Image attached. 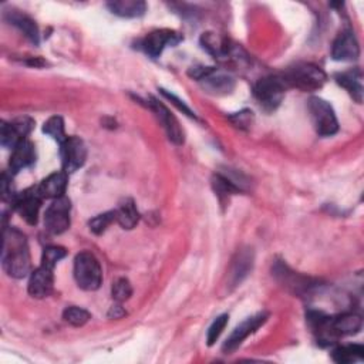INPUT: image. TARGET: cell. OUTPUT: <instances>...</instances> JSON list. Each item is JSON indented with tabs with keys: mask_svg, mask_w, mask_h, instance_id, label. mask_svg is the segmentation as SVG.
<instances>
[{
	"mask_svg": "<svg viewBox=\"0 0 364 364\" xmlns=\"http://www.w3.org/2000/svg\"><path fill=\"white\" fill-rule=\"evenodd\" d=\"M2 265L12 278L23 279L32 270V259L26 236L16 228L6 226L4 229Z\"/></svg>",
	"mask_w": 364,
	"mask_h": 364,
	"instance_id": "1",
	"label": "cell"
},
{
	"mask_svg": "<svg viewBox=\"0 0 364 364\" xmlns=\"http://www.w3.org/2000/svg\"><path fill=\"white\" fill-rule=\"evenodd\" d=\"M74 279L83 291H97L103 281V270L97 257L90 252H80L74 259Z\"/></svg>",
	"mask_w": 364,
	"mask_h": 364,
	"instance_id": "2",
	"label": "cell"
},
{
	"mask_svg": "<svg viewBox=\"0 0 364 364\" xmlns=\"http://www.w3.org/2000/svg\"><path fill=\"white\" fill-rule=\"evenodd\" d=\"M286 84L279 75H269L260 78L253 87V96L259 106L266 111L277 110L286 93Z\"/></svg>",
	"mask_w": 364,
	"mask_h": 364,
	"instance_id": "3",
	"label": "cell"
},
{
	"mask_svg": "<svg viewBox=\"0 0 364 364\" xmlns=\"http://www.w3.org/2000/svg\"><path fill=\"white\" fill-rule=\"evenodd\" d=\"M286 87H296L303 91H315L326 83L324 71L315 64H296L282 75Z\"/></svg>",
	"mask_w": 364,
	"mask_h": 364,
	"instance_id": "4",
	"label": "cell"
},
{
	"mask_svg": "<svg viewBox=\"0 0 364 364\" xmlns=\"http://www.w3.org/2000/svg\"><path fill=\"white\" fill-rule=\"evenodd\" d=\"M309 113L315 130L322 137L334 135L339 131V121L333 107L323 99L312 97L309 100Z\"/></svg>",
	"mask_w": 364,
	"mask_h": 364,
	"instance_id": "5",
	"label": "cell"
},
{
	"mask_svg": "<svg viewBox=\"0 0 364 364\" xmlns=\"http://www.w3.org/2000/svg\"><path fill=\"white\" fill-rule=\"evenodd\" d=\"M70 211L71 204L67 197H60L51 202L44 215V226L47 232L60 235L70 226Z\"/></svg>",
	"mask_w": 364,
	"mask_h": 364,
	"instance_id": "6",
	"label": "cell"
},
{
	"mask_svg": "<svg viewBox=\"0 0 364 364\" xmlns=\"http://www.w3.org/2000/svg\"><path fill=\"white\" fill-rule=\"evenodd\" d=\"M182 37L178 32L169 30V29H161V30H154L150 35H147L142 42H141V49L144 53L152 59H157L161 56L165 47L168 46H176L178 43L182 42Z\"/></svg>",
	"mask_w": 364,
	"mask_h": 364,
	"instance_id": "7",
	"label": "cell"
},
{
	"mask_svg": "<svg viewBox=\"0 0 364 364\" xmlns=\"http://www.w3.org/2000/svg\"><path fill=\"white\" fill-rule=\"evenodd\" d=\"M60 155L64 172L71 174L84 165L87 148L78 137H67V140L60 144Z\"/></svg>",
	"mask_w": 364,
	"mask_h": 364,
	"instance_id": "8",
	"label": "cell"
},
{
	"mask_svg": "<svg viewBox=\"0 0 364 364\" xmlns=\"http://www.w3.org/2000/svg\"><path fill=\"white\" fill-rule=\"evenodd\" d=\"M43 197L40 195L37 188H30L18 194L12 202L15 211L20 214V217L30 225H36L39 219V212L42 208Z\"/></svg>",
	"mask_w": 364,
	"mask_h": 364,
	"instance_id": "9",
	"label": "cell"
},
{
	"mask_svg": "<svg viewBox=\"0 0 364 364\" xmlns=\"http://www.w3.org/2000/svg\"><path fill=\"white\" fill-rule=\"evenodd\" d=\"M33 127L35 121L29 117H20L11 123H4L2 133H0V142L5 148L13 150L20 141L26 140Z\"/></svg>",
	"mask_w": 364,
	"mask_h": 364,
	"instance_id": "10",
	"label": "cell"
},
{
	"mask_svg": "<svg viewBox=\"0 0 364 364\" xmlns=\"http://www.w3.org/2000/svg\"><path fill=\"white\" fill-rule=\"evenodd\" d=\"M150 109L154 111L159 123L162 124L169 141H172L176 145H181L184 142V131H182L178 120L169 113V110L157 99H150Z\"/></svg>",
	"mask_w": 364,
	"mask_h": 364,
	"instance_id": "11",
	"label": "cell"
},
{
	"mask_svg": "<svg viewBox=\"0 0 364 364\" xmlns=\"http://www.w3.org/2000/svg\"><path fill=\"white\" fill-rule=\"evenodd\" d=\"M266 320H267V315L266 313H257V315H255L252 317H248L245 322H242L232 332L229 339L225 341L224 351L226 354H231L232 351H235L245 341V339H248V336L255 333Z\"/></svg>",
	"mask_w": 364,
	"mask_h": 364,
	"instance_id": "12",
	"label": "cell"
},
{
	"mask_svg": "<svg viewBox=\"0 0 364 364\" xmlns=\"http://www.w3.org/2000/svg\"><path fill=\"white\" fill-rule=\"evenodd\" d=\"M360 56V46L353 35V32L347 30L337 36L332 47V57L337 61H353Z\"/></svg>",
	"mask_w": 364,
	"mask_h": 364,
	"instance_id": "13",
	"label": "cell"
},
{
	"mask_svg": "<svg viewBox=\"0 0 364 364\" xmlns=\"http://www.w3.org/2000/svg\"><path fill=\"white\" fill-rule=\"evenodd\" d=\"M53 269H49L46 266L37 267L35 272L30 273L29 281V293L30 296L36 299L47 298L53 291Z\"/></svg>",
	"mask_w": 364,
	"mask_h": 364,
	"instance_id": "14",
	"label": "cell"
},
{
	"mask_svg": "<svg viewBox=\"0 0 364 364\" xmlns=\"http://www.w3.org/2000/svg\"><path fill=\"white\" fill-rule=\"evenodd\" d=\"M67 188V172H53L46 179L42 181V184L37 187L43 200H57L64 197Z\"/></svg>",
	"mask_w": 364,
	"mask_h": 364,
	"instance_id": "15",
	"label": "cell"
},
{
	"mask_svg": "<svg viewBox=\"0 0 364 364\" xmlns=\"http://www.w3.org/2000/svg\"><path fill=\"white\" fill-rule=\"evenodd\" d=\"M336 81L339 85L346 88L348 95L361 104L363 102V73L360 68H350L347 71L336 74Z\"/></svg>",
	"mask_w": 364,
	"mask_h": 364,
	"instance_id": "16",
	"label": "cell"
},
{
	"mask_svg": "<svg viewBox=\"0 0 364 364\" xmlns=\"http://www.w3.org/2000/svg\"><path fill=\"white\" fill-rule=\"evenodd\" d=\"M36 161L35 145L29 140L20 141L15 148L11 157V172L18 174L19 171L33 165Z\"/></svg>",
	"mask_w": 364,
	"mask_h": 364,
	"instance_id": "17",
	"label": "cell"
},
{
	"mask_svg": "<svg viewBox=\"0 0 364 364\" xmlns=\"http://www.w3.org/2000/svg\"><path fill=\"white\" fill-rule=\"evenodd\" d=\"M200 81L202 83V87L205 88V91H208L210 95H214V96L229 95L235 87V80L231 75L217 73V70L211 71Z\"/></svg>",
	"mask_w": 364,
	"mask_h": 364,
	"instance_id": "18",
	"label": "cell"
},
{
	"mask_svg": "<svg viewBox=\"0 0 364 364\" xmlns=\"http://www.w3.org/2000/svg\"><path fill=\"white\" fill-rule=\"evenodd\" d=\"M6 20L13 25L15 28H18L32 43L39 44L40 40V33H39V28L35 23L33 19H30L28 15L20 13L18 11H9L6 12Z\"/></svg>",
	"mask_w": 364,
	"mask_h": 364,
	"instance_id": "19",
	"label": "cell"
},
{
	"mask_svg": "<svg viewBox=\"0 0 364 364\" xmlns=\"http://www.w3.org/2000/svg\"><path fill=\"white\" fill-rule=\"evenodd\" d=\"M107 6L111 11V13L127 19L140 18L147 11V5L141 2V0H119V2L107 4Z\"/></svg>",
	"mask_w": 364,
	"mask_h": 364,
	"instance_id": "20",
	"label": "cell"
},
{
	"mask_svg": "<svg viewBox=\"0 0 364 364\" xmlns=\"http://www.w3.org/2000/svg\"><path fill=\"white\" fill-rule=\"evenodd\" d=\"M252 265H253V256H252V252H249V249L238 252V256L233 260L232 269H231V284L233 286L239 285L249 275V272L252 270Z\"/></svg>",
	"mask_w": 364,
	"mask_h": 364,
	"instance_id": "21",
	"label": "cell"
},
{
	"mask_svg": "<svg viewBox=\"0 0 364 364\" xmlns=\"http://www.w3.org/2000/svg\"><path fill=\"white\" fill-rule=\"evenodd\" d=\"M138 219L140 214L133 200H126L124 204H121L116 211V222H119V225L124 229H133L138 224Z\"/></svg>",
	"mask_w": 364,
	"mask_h": 364,
	"instance_id": "22",
	"label": "cell"
},
{
	"mask_svg": "<svg viewBox=\"0 0 364 364\" xmlns=\"http://www.w3.org/2000/svg\"><path fill=\"white\" fill-rule=\"evenodd\" d=\"M332 357L339 364H350L354 361H360L364 357V348L360 344L340 346L333 350Z\"/></svg>",
	"mask_w": 364,
	"mask_h": 364,
	"instance_id": "23",
	"label": "cell"
},
{
	"mask_svg": "<svg viewBox=\"0 0 364 364\" xmlns=\"http://www.w3.org/2000/svg\"><path fill=\"white\" fill-rule=\"evenodd\" d=\"M43 133H46L47 135H50L53 140H56L59 144H63L67 137H66V133H64V121L61 117L59 116H54V117H50L46 123H44V127H43Z\"/></svg>",
	"mask_w": 364,
	"mask_h": 364,
	"instance_id": "24",
	"label": "cell"
},
{
	"mask_svg": "<svg viewBox=\"0 0 364 364\" xmlns=\"http://www.w3.org/2000/svg\"><path fill=\"white\" fill-rule=\"evenodd\" d=\"M63 319L68 324H71L74 327H80V326H84L91 319V315L85 309H81L77 306H70L64 310Z\"/></svg>",
	"mask_w": 364,
	"mask_h": 364,
	"instance_id": "25",
	"label": "cell"
},
{
	"mask_svg": "<svg viewBox=\"0 0 364 364\" xmlns=\"http://www.w3.org/2000/svg\"><path fill=\"white\" fill-rule=\"evenodd\" d=\"M202 46L204 49H207L211 54L214 56H225L228 53V46L224 40H219L215 35L212 33H208V35H204L202 37Z\"/></svg>",
	"mask_w": 364,
	"mask_h": 364,
	"instance_id": "26",
	"label": "cell"
},
{
	"mask_svg": "<svg viewBox=\"0 0 364 364\" xmlns=\"http://www.w3.org/2000/svg\"><path fill=\"white\" fill-rule=\"evenodd\" d=\"M67 255L66 249L61 246H47L43 250V256H42V265L49 267V269H54V266Z\"/></svg>",
	"mask_w": 364,
	"mask_h": 364,
	"instance_id": "27",
	"label": "cell"
},
{
	"mask_svg": "<svg viewBox=\"0 0 364 364\" xmlns=\"http://www.w3.org/2000/svg\"><path fill=\"white\" fill-rule=\"evenodd\" d=\"M111 295H113V299L117 303H123V302L128 301L131 298V295H133V286H131L130 281H127L126 278L117 279L114 282V285H113Z\"/></svg>",
	"mask_w": 364,
	"mask_h": 364,
	"instance_id": "28",
	"label": "cell"
},
{
	"mask_svg": "<svg viewBox=\"0 0 364 364\" xmlns=\"http://www.w3.org/2000/svg\"><path fill=\"white\" fill-rule=\"evenodd\" d=\"M113 222H116V211L106 212L102 215H97L90 221V229L93 231L96 235H102Z\"/></svg>",
	"mask_w": 364,
	"mask_h": 364,
	"instance_id": "29",
	"label": "cell"
},
{
	"mask_svg": "<svg viewBox=\"0 0 364 364\" xmlns=\"http://www.w3.org/2000/svg\"><path fill=\"white\" fill-rule=\"evenodd\" d=\"M226 324H228V315H222L214 320V323L211 324V327L208 330V337H207L208 346L215 344V341L219 339V336L225 330Z\"/></svg>",
	"mask_w": 364,
	"mask_h": 364,
	"instance_id": "30",
	"label": "cell"
},
{
	"mask_svg": "<svg viewBox=\"0 0 364 364\" xmlns=\"http://www.w3.org/2000/svg\"><path fill=\"white\" fill-rule=\"evenodd\" d=\"M161 93H162V96L164 97H166L174 106H176L178 107V110L179 111H182L184 114H187V116H190V117H194V119H197V116H195V113L184 103V102H181L179 99H176L174 95H171V93H168L166 90H161Z\"/></svg>",
	"mask_w": 364,
	"mask_h": 364,
	"instance_id": "31",
	"label": "cell"
},
{
	"mask_svg": "<svg viewBox=\"0 0 364 364\" xmlns=\"http://www.w3.org/2000/svg\"><path fill=\"white\" fill-rule=\"evenodd\" d=\"M18 194H15L13 187H12V178L8 174L2 175V198L4 201L13 202Z\"/></svg>",
	"mask_w": 364,
	"mask_h": 364,
	"instance_id": "32",
	"label": "cell"
},
{
	"mask_svg": "<svg viewBox=\"0 0 364 364\" xmlns=\"http://www.w3.org/2000/svg\"><path fill=\"white\" fill-rule=\"evenodd\" d=\"M109 316H110L111 319H120V317L126 316V310H124L120 305H116V306H113L111 310L109 312Z\"/></svg>",
	"mask_w": 364,
	"mask_h": 364,
	"instance_id": "33",
	"label": "cell"
}]
</instances>
